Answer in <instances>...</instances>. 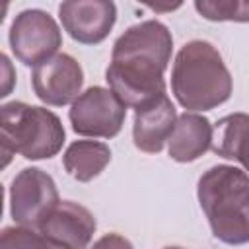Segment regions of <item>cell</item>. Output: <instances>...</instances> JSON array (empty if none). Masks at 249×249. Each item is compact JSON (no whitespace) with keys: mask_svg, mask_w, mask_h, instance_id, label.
Segmentation results:
<instances>
[{"mask_svg":"<svg viewBox=\"0 0 249 249\" xmlns=\"http://www.w3.org/2000/svg\"><path fill=\"white\" fill-rule=\"evenodd\" d=\"M60 202L54 179L39 167H23L10 185V214L18 226L39 230Z\"/></svg>","mask_w":249,"mask_h":249,"instance_id":"obj_6","label":"cell"},{"mask_svg":"<svg viewBox=\"0 0 249 249\" xmlns=\"http://www.w3.org/2000/svg\"><path fill=\"white\" fill-rule=\"evenodd\" d=\"M68 119L72 130L80 136L113 138L124 124L126 107L109 88L91 86L72 101Z\"/></svg>","mask_w":249,"mask_h":249,"instance_id":"obj_7","label":"cell"},{"mask_svg":"<svg viewBox=\"0 0 249 249\" xmlns=\"http://www.w3.org/2000/svg\"><path fill=\"white\" fill-rule=\"evenodd\" d=\"M16 82H18L16 66H14V62L10 60V56L0 51V99L8 97V95L14 91Z\"/></svg>","mask_w":249,"mask_h":249,"instance_id":"obj_18","label":"cell"},{"mask_svg":"<svg viewBox=\"0 0 249 249\" xmlns=\"http://www.w3.org/2000/svg\"><path fill=\"white\" fill-rule=\"evenodd\" d=\"M173 37L165 23L146 19L130 25L113 45L111 58H148L161 66H169Z\"/></svg>","mask_w":249,"mask_h":249,"instance_id":"obj_11","label":"cell"},{"mask_svg":"<svg viewBox=\"0 0 249 249\" xmlns=\"http://www.w3.org/2000/svg\"><path fill=\"white\" fill-rule=\"evenodd\" d=\"M14 148L10 146V142L0 134V171L2 169H6L10 163H12V160H14Z\"/></svg>","mask_w":249,"mask_h":249,"instance_id":"obj_20","label":"cell"},{"mask_svg":"<svg viewBox=\"0 0 249 249\" xmlns=\"http://www.w3.org/2000/svg\"><path fill=\"white\" fill-rule=\"evenodd\" d=\"M91 249H134L132 243L123 237L121 233H105L103 237H99Z\"/></svg>","mask_w":249,"mask_h":249,"instance_id":"obj_19","label":"cell"},{"mask_svg":"<svg viewBox=\"0 0 249 249\" xmlns=\"http://www.w3.org/2000/svg\"><path fill=\"white\" fill-rule=\"evenodd\" d=\"M109 161L111 150L105 142L99 140H76L66 148L62 156L66 173L80 183L95 179L109 165Z\"/></svg>","mask_w":249,"mask_h":249,"instance_id":"obj_14","label":"cell"},{"mask_svg":"<svg viewBox=\"0 0 249 249\" xmlns=\"http://www.w3.org/2000/svg\"><path fill=\"white\" fill-rule=\"evenodd\" d=\"M8 8H10V4H8V2H0V25H2V21L6 19Z\"/></svg>","mask_w":249,"mask_h":249,"instance_id":"obj_21","label":"cell"},{"mask_svg":"<svg viewBox=\"0 0 249 249\" xmlns=\"http://www.w3.org/2000/svg\"><path fill=\"white\" fill-rule=\"evenodd\" d=\"M14 56L25 66H37L54 56L62 47V31L54 18L39 8L19 12L8 31Z\"/></svg>","mask_w":249,"mask_h":249,"instance_id":"obj_5","label":"cell"},{"mask_svg":"<svg viewBox=\"0 0 249 249\" xmlns=\"http://www.w3.org/2000/svg\"><path fill=\"white\" fill-rule=\"evenodd\" d=\"M231 89V74L212 43L193 39L179 49L171 68V91L183 109H216L230 99Z\"/></svg>","mask_w":249,"mask_h":249,"instance_id":"obj_1","label":"cell"},{"mask_svg":"<svg viewBox=\"0 0 249 249\" xmlns=\"http://www.w3.org/2000/svg\"><path fill=\"white\" fill-rule=\"evenodd\" d=\"M249 181L243 167L214 165L196 183V196L208 218L212 235L228 245H243L249 239Z\"/></svg>","mask_w":249,"mask_h":249,"instance_id":"obj_2","label":"cell"},{"mask_svg":"<svg viewBox=\"0 0 249 249\" xmlns=\"http://www.w3.org/2000/svg\"><path fill=\"white\" fill-rule=\"evenodd\" d=\"M195 10L210 21H247L249 4L243 0H196Z\"/></svg>","mask_w":249,"mask_h":249,"instance_id":"obj_17","label":"cell"},{"mask_svg":"<svg viewBox=\"0 0 249 249\" xmlns=\"http://www.w3.org/2000/svg\"><path fill=\"white\" fill-rule=\"evenodd\" d=\"M0 134L25 160H49L60 152L66 140L56 113L23 101L0 105Z\"/></svg>","mask_w":249,"mask_h":249,"instance_id":"obj_3","label":"cell"},{"mask_svg":"<svg viewBox=\"0 0 249 249\" xmlns=\"http://www.w3.org/2000/svg\"><path fill=\"white\" fill-rule=\"evenodd\" d=\"M167 68L148 58H111L105 80L115 97L134 111L165 95Z\"/></svg>","mask_w":249,"mask_h":249,"instance_id":"obj_4","label":"cell"},{"mask_svg":"<svg viewBox=\"0 0 249 249\" xmlns=\"http://www.w3.org/2000/svg\"><path fill=\"white\" fill-rule=\"evenodd\" d=\"M64 31L82 45H99L117 21V6L111 0H66L58 6Z\"/></svg>","mask_w":249,"mask_h":249,"instance_id":"obj_9","label":"cell"},{"mask_svg":"<svg viewBox=\"0 0 249 249\" xmlns=\"http://www.w3.org/2000/svg\"><path fill=\"white\" fill-rule=\"evenodd\" d=\"M247 124H249L247 113H231L222 117L216 124H212L210 150L220 158L233 160L243 165Z\"/></svg>","mask_w":249,"mask_h":249,"instance_id":"obj_15","label":"cell"},{"mask_svg":"<svg viewBox=\"0 0 249 249\" xmlns=\"http://www.w3.org/2000/svg\"><path fill=\"white\" fill-rule=\"evenodd\" d=\"M212 123L200 113H181L167 138V154L179 163H191L210 150Z\"/></svg>","mask_w":249,"mask_h":249,"instance_id":"obj_13","label":"cell"},{"mask_svg":"<svg viewBox=\"0 0 249 249\" xmlns=\"http://www.w3.org/2000/svg\"><path fill=\"white\" fill-rule=\"evenodd\" d=\"M95 228L97 222L86 206L74 200H60L39 226V231L62 249H86Z\"/></svg>","mask_w":249,"mask_h":249,"instance_id":"obj_10","label":"cell"},{"mask_svg":"<svg viewBox=\"0 0 249 249\" xmlns=\"http://www.w3.org/2000/svg\"><path fill=\"white\" fill-rule=\"evenodd\" d=\"M163 249H185V247H177V245H171V247H163Z\"/></svg>","mask_w":249,"mask_h":249,"instance_id":"obj_23","label":"cell"},{"mask_svg":"<svg viewBox=\"0 0 249 249\" xmlns=\"http://www.w3.org/2000/svg\"><path fill=\"white\" fill-rule=\"evenodd\" d=\"M2 212H4V187L0 183V218H2Z\"/></svg>","mask_w":249,"mask_h":249,"instance_id":"obj_22","label":"cell"},{"mask_svg":"<svg viewBox=\"0 0 249 249\" xmlns=\"http://www.w3.org/2000/svg\"><path fill=\"white\" fill-rule=\"evenodd\" d=\"M31 86L43 103L62 107L72 103L82 93L84 70L74 56L56 53L33 68Z\"/></svg>","mask_w":249,"mask_h":249,"instance_id":"obj_8","label":"cell"},{"mask_svg":"<svg viewBox=\"0 0 249 249\" xmlns=\"http://www.w3.org/2000/svg\"><path fill=\"white\" fill-rule=\"evenodd\" d=\"M177 119V109L173 101L165 95L134 111L132 123V142L140 152L160 154L173 130Z\"/></svg>","mask_w":249,"mask_h":249,"instance_id":"obj_12","label":"cell"},{"mask_svg":"<svg viewBox=\"0 0 249 249\" xmlns=\"http://www.w3.org/2000/svg\"><path fill=\"white\" fill-rule=\"evenodd\" d=\"M0 249H62L49 241L39 230L8 226L0 230Z\"/></svg>","mask_w":249,"mask_h":249,"instance_id":"obj_16","label":"cell"}]
</instances>
